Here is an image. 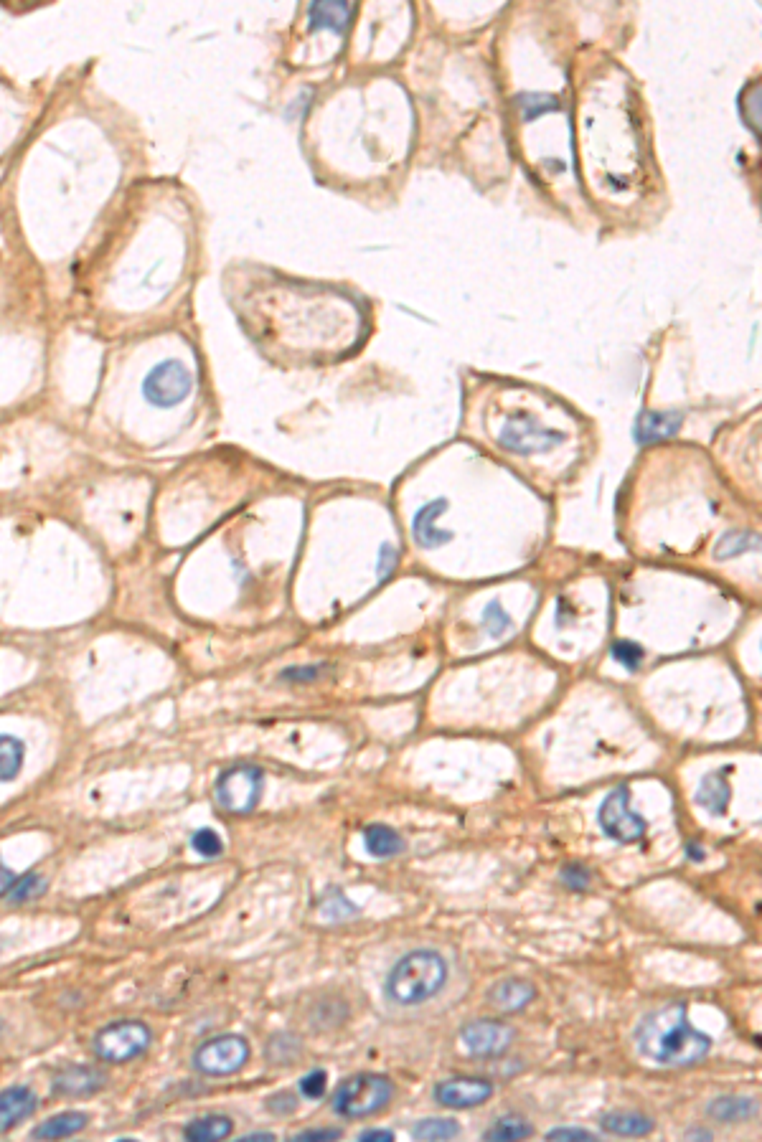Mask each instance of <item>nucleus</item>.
I'll use <instances>...</instances> for the list:
<instances>
[{
	"label": "nucleus",
	"mask_w": 762,
	"mask_h": 1142,
	"mask_svg": "<svg viewBox=\"0 0 762 1142\" xmlns=\"http://www.w3.org/2000/svg\"><path fill=\"white\" fill-rule=\"evenodd\" d=\"M394 566H397V549L384 544L379 549V579H387L394 571Z\"/></svg>",
	"instance_id": "nucleus-39"
},
{
	"label": "nucleus",
	"mask_w": 762,
	"mask_h": 1142,
	"mask_svg": "<svg viewBox=\"0 0 762 1142\" xmlns=\"http://www.w3.org/2000/svg\"><path fill=\"white\" fill-rule=\"evenodd\" d=\"M321 670H323V665H308V668H288V670H282V681L310 683V681H315V678H321Z\"/></svg>",
	"instance_id": "nucleus-36"
},
{
	"label": "nucleus",
	"mask_w": 762,
	"mask_h": 1142,
	"mask_svg": "<svg viewBox=\"0 0 762 1142\" xmlns=\"http://www.w3.org/2000/svg\"><path fill=\"white\" fill-rule=\"evenodd\" d=\"M562 881L569 886V889L582 891L590 886V871H587L582 863H569V866L562 868Z\"/></svg>",
	"instance_id": "nucleus-34"
},
{
	"label": "nucleus",
	"mask_w": 762,
	"mask_h": 1142,
	"mask_svg": "<svg viewBox=\"0 0 762 1142\" xmlns=\"http://www.w3.org/2000/svg\"><path fill=\"white\" fill-rule=\"evenodd\" d=\"M493 1094V1084L488 1079L478 1077H455L445 1079L432 1089V1097L437 1104L450 1107V1110H470V1107H481L488 1097Z\"/></svg>",
	"instance_id": "nucleus-10"
},
{
	"label": "nucleus",
	"mask_w": 762,
	"mask_h": 1142,
	"mask_svg": "<svg viewBox=\"0 0 762 1142\" xmlns=\"http://www.w3.org/2000/svg\"><path fill=\"white\" fill-rule=\"evenodd\" d=\"M249 1061V1044L242 1036H216L199 1046L194 1054V1066L209 1077H227L237 1074Z\"/></svg>",
	"instance_id": "nucleus-9"
},
{
	"label": "nucleus",
	"mask_w": 762,
	"mask_h": 1142,
	"mask_svg": "<svg viewBox=\"0 0 762 1142\" xmlns=\"http://www.w3.org/2000/svg\"><path fill=\"white\" fill-rule=\"evenodd\" d=\"M87 1127V1115L82 1112H64V1115H54L46 1122H41L31 1135L36 1140H61V1137H72Z\"/></svg>",
	"instance_id": "nucleus-20"
},
{
	"label": "nucleus",
	"mask_w": 762,
	"mask_h": 1142,
	"mask_svg": "<svg viewBox=\"0 0 762 1142\" xmlns=\"http://www.w3.org/2000/svg\"><path fill=\"white\" fill-rule=\"evenodd\" d=\"M689 1137H702V1140H712V1135H709V1132H702V1130H691Z\"/></svg>",
	"instance_id": "nucleus-43"
},
{
	"label": "nucleus",
	"mask_w": 762,
	"mask_h": 1142,
	"mask_svg": "<svg viewBox=\"0 0 762 1142\" xmlns=\"http://www.w3.org/2000/svg\"><path fill=\"white\" fill-rule=\"evenodd\" d=\"M36 1107H39V1099L31 1089L11 1087L0 1092V1132L11 1130L28 1115H34Z\"/></svg>",
	"instance_id": "nucleus-16"
},
{
	"label": "nucleus",
	"mask_w": 762,
	"mask_h": 1142,
	"mask_svg": "<svg viewBox=\"0 0 762 1142\" xmlns=\"http://www.w3.org/2000/svg\"><path fill=\"white\" fill-rule=\"evenodd\" d=\"M602 1130L613 1132V1135L641 1137L651 1135L653 1120L641 1112H610V1115L602 1117Z\"/></svg>",
	"instance_id": "nucleus-22"
},
{
	"label": "nucleus",
	"mask_w": 762,
	"mask_h": 1142,
	"mask_svg": "<svg viewBox=\"0 0 762 1142\" xmlns=\"http://www.w3.org/2000/svg\"><path fill=\"white\" fill-rule=\"evenodd\" d=\"M448 983V962L435 950H412L392 967L384 993L397 1005H420Z\"/></svg>",
	"instance_id": "nucleus-2"
},
{
	"label": "nucleus",
	"mask_w": 762,
	"mask_h": 1142,
	"mask_svg": "<svg viewBox=\"0 0 762 1142\" xmlns=\"http://www.w3.org/2000/svg\"><path fill=\"white\" fill-rule=\"evenodd\" d=\"M448 508H450L448 500L435 498L430 500V503H425V506L415 513V518H412V539H415V544L420 546V549L432 551L453 541V531H442V528L435 526L437 518L448 511Z\"/></svg>",
	"instance_id": "nucleus-12"
},
{
	"label": "nucleus",
	"mask_w": 762,
	"mask_h": 1142,
	"mask_svg": "<svg viewBox=\"0 0 762 1142\" xmlns=\"http://www.w3.org/2000/svg\"><path fill=\"white\" fill-rule=\"evenodd\" d=\"M105 1087V1074L94 1066H69L54 1079L56 1094H69V1097H84V1094L100 1092Z\"/></svg>",
	"instance_id": "nucleus-15"
},
{
	"label": "nucleus",
	"mask_w": 762,
	"mask_h": 1142,
	"mask_svg": "<svg viewBox=\"0 0 762 1142\" xmlns=\"http://www.w3.org/2000/svg\"><path fill=\"white\" fill-rule=\"evenodd\" d=\"M684 424V412H656V409H643L638 412L633 424V440L638 445H656V442L669 440Z\"/></svg>",
	"instance_id": "nucleus-13"
},
{
	"label": "nucleus",
	"mask_w": 762,
	"mask_h": 1142,
	"mask_svg": "<svg viewBox=\"0 0 762 1142\" xmlns=\"http://www.w3.org/2000/svg\"><path fill=\"white\" fill-rule=\"evenodd\" d=\"M361 1142H392L394 1140V1132L392 1130H364L359 1135Z\"/></svg>",
	"instance_id": "nucleus-40"
},
{
	"label": "nucleus",
	"mask_w": 762,
	"mask_h": 1142,
	"mask_svg": "<svg viewBox=\"0 0 762 1142\" xmlns=\"http://www.w3.org/2000/svg\"><path fill=\"white\" fill-rule=\"evenodd\" d=\"M529 1135H534V1127H531L526 1120H521V1117H501V1120H496L486 1132H483V1140L514 1142V1140H524V1137Z\"/></svg>",
	"instance_id": "nucleus-27"
},
{
	"label": "nucleus",
	"mask_w": 762,
	"mask_h": 1142,
	"mask_svg": "<svg viewBox=\"0 0 762 1142\" xmlns=\"http://www.w3.org/2000/svg\"><path fill=\"white\" fill-rule=\"evenodd\" d=\"M234 1130V1122L229 1120V1117L224 1115H209V1117H199V1120H191L186 1127H183V1135H186V1140L191 1142H216V1140H224V1137L232 1135Z\"/></svg>",
	"instance_id": "nucleus-19"
},
{
	"label": "nucleus",
	"mask_w": 762,
	"mask_h": 1142,
	"mask_svg": "<svg viewBox=\"0 0 762 1142\" xmlns=\"http://www.w3.org/2000/svg\"><path fill=\"white\" fill-rule=\"evenodd\" d=\"M567 440V434L557 432V429L544 427L534 414L529 412H516L506 419L501 434H498V445L511 455H542V452L554 450L557 445Z\"/></svg>",
	"instance_id": "nucleus-4"
},
{
	"label": "nucleus",
	"mask_w": 762,
	"mask_h": 1142,
	"mask_svg": "<svg viewBox=\"0 0 762 1142\" xmlns=\"http://www.w3.org/2000/svg\"><path fill=\"white\" fill-rule=\"evenodd\" d=\"M635 1046L653 1064L689 1066L709 1054L712 1038L691 1026L684 1003H671L638 1023Z\"/></svg>",
	"instance_id": "nucleus-1"
},
{
	"label": "nucleus",
	"mask_w": 762,
	"mask_h": 1142,
	"mask_svg": "<svg viewBox=\"0 0 762 1142\" xmlns=\"http://www.w3.org/2000/svg\"><path fill=\"white\" fill-rule=\"evenodd\" d=\"M392 1094L394 1087L387 1077H379V1074H356V1077L346 1079V1082L336 1089V1094H333V1110H336V1115L341 1117L359 1120V1117H369L376 1115L379 1110H384L389 1104V1099H392Z\"/></svg>",
	"instance_id": "nucleus-3"
},
{
	"label": "nucleus",
	"mask_w": 762,
	"mask_h": 1142,
	"mask_svg": "<svg viewBox=\"0 0 762 1142\" xmlns=\"http://www.w3.org/2000/svg\"><path fill=\"white\" fill-rule=\"evenodd\" d=\"M267 1110L275 1112V1115H285V1112H295L298 1110V1099H295V1094L285 1092V1094H275L272 1099H267Z\"/></svg>",
	"instance_id": "nucleus-37"
},
{
	"label": "nucleus",
	"mask_w": 762,
	"mask_h": 1142,
	"mask_svg": "<svg viewBox=\"0 0 762 1142\" xmlns=\"http://www.w3.org/2000/svg\"><path fill=\"white\" fill-rule=\"evenodd\" d=\"M597 823H600L602 833L618 843L641 841L643 833H646V820L630 808L628 787H618L602 800L600 810H597Z\"/></svg>",
	"instance_id": "nucleus-7"
},
{
	"label": "nucleus",
	"mask_w": 762,
	"mask_h": 1142,
	"mask_svg": "<svg viewBox=\"0 0 762 1142\" xmlns=\"http://www.w3.org/2000/svg\"><path fill=\"white\" fill-rule=\"evenodd\" d=\"M483 625H486L488 635L496 637V640H501L508 630H514V620L508 617V612L503 610V604L498 602V599L486 604V610H483Z\"/></svg>",
	"instance_id": "nucleus-29"
},
{
	"label": "nucleus",
	"mask_w": 762,
	"mask_h": 1142,
	"mask_svg": "<svg viewBox=\"0 0 762 1142\" xmlns=\"http://www.w3.org/2000/svg\"><path fill=\"white\" fill-rule=\"evenodd\" d=\"M265 775L257 767H232L216 780V802L232 815H247L260 805Z\"/></svg>",
	"instance_id": "nucleus-5"
},
{
	"label": "nucleus",
	"mask_w": 762,
	"mask_h": 1142,
	"mask_svg": "<svg viewBox=\"0 0 762 1142\" xmlns=\"http://www.w3.org/2000/svg\"><path fill=\"white\" fill-rule=\"evenodd\" d=\"M242 1140H247V1142H257V1140H275V1135H272V1132H265V1135H260V1132H257V1135H247V1137H242Z\"/></svg>",
	"instance_id": "nucleus-42"
},
{
	"label": "nucleus",
	"mask_w": 762,
	"mask_h": 1142,
	"mask_svg": "<svg viewBox=\"0 0 762 1142\" xmlns=\"http://www.w3.org/2000/svg\"><path fill=\"white\" fill-rule=\"evenodd\" d=\"M13 884H16V873H13L6 863L0 861V896L8 894Z\"/></svg>",
	"instance_id": "nucleus-41"
},
{
	"label": "nucleus",
	"mask_w": 762,
	"mask_h": 1142,
	"mask_svg": "<svg viewBox=\"0 0 762 1142\" xmlns=\"http://www.w3.org/2000/svg\"><path fill=\"white\" fill-rule=\"evenodd\" d=\"M547 1140H572V1142H595L597 1135L590 1130H580V1127H557V1130L547 1132Z\"/></svg>",
	"instance_id": "nucleus-35"
},
{
	"label": "nucleus",
	"mask_w": 762,
	"mask_h": 1142,
	"mask_svg": "<svg viewBox=\"0 0 762 1142\" xmlns=\"http://www.w3.org/2000/svg\"><path fill=\"white\" fill-rule=\"evenodd\" d=\"M326 1084H328L326 1071L315 1069L310 1071L308 1077L300 1079V1092H303L308 1099H321L323 1094H326Z\"/></svg>",
	"instance_id": "nucleus-33"
},
{
	"label": "nucleus",
	"mask_w": 762,
	"mask_h": 1142,
	"mask_svg": "<svg viewBox=\"0 0 762 1142\" xmlns=\"http://www.w3.org/2000/svg\"><path fill=\"white\" fill-rule=\"evenodd\" d=\"M338 1137H341V1130H333V1127H321V1130L298 1132L293 1140L295 1142H323V1140H338Z\"/></svg>",
	"instance_id": "nucleus-38"
},
{
	"label": "nucleus",
	"mask_w": 762,
	"mask_h": 1142,
	"mask_svg": "<svg viewBox=\"0 0 762 1142\" xmlns=\"http://www.w3.org/2000/svg\"><path fill=\"white\" fill-rule=\"evenodd\" d=\"M153 1041V1033L145 1023L140 1021H120L112 1026L102 1028L97 1036V1054L105 1061L120 1064V1061H130L138 1054H143Z\"/></svg>",
	"instance_id": "nucleus-8"
},
{
	"label": "nucleus",
	"mask_w": 762,
	"mask_h": 1142,
	"mask_svg": "<svg viewBox=\"0 0 762 1142\" xmlns=\"http://www.w3.org/2000/svg\"><path fill=\"white\" fill-rule=\"evenodd\" d=\"M755 549H760V536L755 531H729L717 541L714 556H717V561H727Z\"/></svg>",
	"instance_id": "nucleus-26"
},
{
	"label": "nucleus",
	"mask_w": 762,
	"mask_h": 1142,
	"mask_svg": "<svg viewBox=\"0 0 762 1142\" xmlns=\"http://www.w3.org/2000/svg\"><path fill=\"white\" fill-rule=\"evenodd\" d=\"M191 848H194L199 856L204 858H216L221 856V851H224V843H221L219 833L211 828H201L196 830L194 835H191Z\"/></svg>",
	"instance_id": "nucleus-30"
},
{
	"label": "nucleus",
	"mask_w": 762,
	"mask_h": 1142,
	"mask_svg": "<svg viewBox=\"0 0 762 1142\" xmlns=\"http://www.w3.org/2000/svg\"><path fill=\"white\" fill-rule=\"evenodd\" d=\"M26 762V747L11 734L0 736V782H13Z\"/></svg>",
	"instance_id": "nucleus-25"
},
{
	"label": "nucleus",
	"mask_w": 762,
	"mask_h": 1142,
	"mask_svg": "<svg viewBox=\"0 0 762 1142\" xmlns=\"http://www.w3.org/2000/svg\"><path fill=\"white\" fill-rule=\"evenodd\" d=\"M643 648L638 643H633V640H618V643L613 645V660L615 663L623 665L625 670H638L643 663Z\"/></svg>",
	"instance_id": "nucleus-31"
},
{
	"label": "nucleus",
	"mask_w": 762,
	"mask_h": 1142,
	"mask_svg": "<svg viewBox=\"0 0 762 1142\" xmlns=\"http://www.w3.org/2000/svg\"><path fill=\"white\" fill-rule=\"evenodd\" d=\"M460 1135V1125L455 1120H440V1117H430V1120H420L412 1127V1137L415 1140H453Z\"/></svg>",
	"instance_id": "nucleus-28"
},
{
	"label": "nucleus",
	"mask_w": 762,
	"mask_h": 1142,
	"mask_svg": "<svg viewBox=\"0 0 762 1142\" xmlns=\"http://www.w3.org/2000/svg\"><path fill=\"white\" fill-rule=\"evenodd\" d=\"M534 985L521 978H503L493 988H488V1003L496 1005L498 1011H521L524 1005L534 1000Z\"/></svg>",
	"instance_id": "nucleus-17"
},
{
	"label": "nucleus",
	"mask_w": 762,
	"mask_h": 1142,
	"mask_svg": "<svg viewBox=\"0 0 762 1142\" xmlns=\"http://www.w3.org/2000/svg\"><path fill=\"white\" fill-rule=\"evenodd\" d=\"M460 1038H463L465 1049H468L470 1054L498 1056L511 1046V1041H514V1028L506 1026V1023L501 1021L481 1018V1021H470L468 1026H463Z\"/></svg>",
	"instance_id": "nucleus-11"
},
{
	"label": "nucleus",
	"mask_w": 762,
	"mask_h": 1142,
	"mask_svg": "<svg viewBox=\"0 0 762 1142\" xmlns=\"http://www.w3.org/2000/svg\"><path fill=\"white\" fill-rule=\"evenodd\" d=\"M364 846L374 858H392L404 848L402 835L387 825H369L364 830Z\"/></svg>",
	"instance_id": "nucleus-21"
},
{
	"label": "nucleus",
	"mask_w": 762,
	"mask_h": 1142,
	"mask_svg": "<svg viewBox=\"0 0 762 1142\" xmlns=\"http://www.w3.org/2000/svg\"><path fill=\"white\" fill-rule=\"evenodd\" d=\"M707 1112L719 1122H745L757 1115V1102L747 1097H719L709 1104Z\"/></svg>",
	"instance_id": "nucleus-23"
},
{
	"label": "nucleus",
	"mask_w": 762,
	"mask_h": 1142,
	"mask_svg": "<svg viewBox=\"0 0 762 1142\" xmlns=\"http://www.w3.org/2000/svg\"><path fill=\"white\" fill-rule=\"evenodd\" d=\"M194 389V374L178 358H168L153 366L143 379V396L158 409L178 407Z\"/></svg>",
	"instance_id": "nucleus-6"
},
{
	"label": "nucleus",
	"mask_w": 762,
	"mask_h": 1142,
	"mask_svg": "<svg viewBox=\"0 0 762 1142\" xmlns=\"http://www.w3.org/2000/svg\"><path fill=\"white\" fill-rule=\"evenodd\" d=\"M46 891V881L41 879L39 873H26L21 881L16 879V884L11 886V899L13 901H28L34 899V896H41Z\"/></svg>",
	"instance_id": "nucleus-32"
},
{
	"label": "nucleus",
	"mask_w": 762,
	"mask_h": 1142,
	"mask_svg": "<svg viewBox=\"0 0 762 1142\" xmlns=\"http://www.w3.org/2000/svg\"><path fill=\"white\" fill-rule=\"evenodd\" d=\"M514 105L519 107L521 120L524 122H534V120H539V117L549 115V112L562 110V105H559V97H554V94H547V92H521L514 97Z\"/></svg>",
	"instance_id": "nucleus-24"
},
{
	"label": "nucleus",
	"mask_w": 762,
	"mask_h": 1142,
	"mask_svg": "<svg viewBox=\"0 0 762 1142\" xmlns=\"http://www.w3.org/2000/svg\"><path fill=\"white\" fill-rule=\"evenodd\" d=\"M729 795H732V790H729L727 775H724L722 769V772H714V775L704 777L699 790H696V802H699L702 808H707L712 815H724L727 813Z\"/></svg>",
	"instance_id": "nucleus-18"
},
{
	"label": "nucleus",
	"mask_w": 762,
	"mask_h": 1142,
	"mask_svg": "<svg viewBox=\"0 0 762 1142\" xmlns=\"http://www.w3.org/2000/svg\"><path fill=\"white\" fill-rule=\"evenodd\" d=\"M356 18V3H310L308 6V21L310 31H333V33H346L351 21Z\"/></svg>",
	"instance_id": "nucleus-14"
}]
</instances>
